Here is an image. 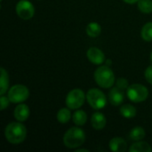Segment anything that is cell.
Wrapping results in <instances>:
<instances>
[{
	"mask_svg": "<svg viewBox=\"0 0 152 152\" xmlns=\"http://www.w3.org/2000/svg\"><path fill=\"white\" fill-rule=\"evenodd\" d=\"M86 142V134L79 127L69 128L63 136V143L69 149H77Z\"/></svg>",
	"mask_w": 152,
	"mask_h": 152,
	"instance_id": "2",
	"label": "cell"
},
{
	"mask_svg": "<svg viewBox=\"0 0 152 152\" xmlns=\"http://www.w3.org/2000/svg\"><path fill=\"white\" fill-rule=\"evenodd\" d=\"M144 75H145V78H146L147 82H148L149 84L152 85V65L151 66H149V67L146 69Z\"/></svg>",
	"mask_w": 152,
	"mask_h": 152,
	"instance_id": "25",
	"label": "cell"
},
{
	"mask_svg": "<svg viewBox=\"0 0 152 152\" xmlns=\"http://www.w3.org/2000/svg\"><path fill=\"white\" fill-rule=\"evenodd\" d=\"M29 113H30V111H29V108L28 105H26L24 103H19L17 105V107L14 109L13 116L16 120H18L20 122H24L28 118Z\"/></svg>",
	"mask_w": 152,
	"mask_h": 152,
	"instance_id": "11",
	"label": "cell"
},
{
	"mask_svg": "<svg viewBox=\"0 0 152 152\" xmlns=\"http://www.w3.org/2000/svg\"><path fill=\"white\" fill-rule=\"evenodd\" d=\"M119 112L121 116L125 118H133L136 116L137 113L136 109L131 104H124L123 106H121Z\"/></svg>",
	"mask_w": 152,
	"mask_h": 152,
	"instance_id": "19",
	"label": "cell"
},
{
	"mask_svg": "<svg viewBox=\"0 0 152 152\" xmlns=\"http://www.w3.org/2000/svg\"><path fill=\"white\" fill-rule=\"evenodd\" d=\"M1 77H0V94L4 95L9 87V76L8 72L4 69L1 68Z\"/></svg>",
	"mask_w": 152,
	"mask_h": 152,
	"instance_id": "16",
	"label": "cell"
},
{
	"mask_svg": "<svg viewBox=\"0 0 152 152\" xmlns=\"http://www.w3.org/2000/svg\"><path fill=\"white\" fill-rule=\"evenodd\" d=\"M86 56L89 61L95 65L102 64L105 61V55L103 52L97 47H90L87 50Z\"/></svg>",
	"mask_w": 152,
	"mask_h": 152,
	"instance_id": "9",
	"label": "cell"
},
{
	"mask_svg": "<svg viewBox=\"0 0 152 152\" xmlns=\"http://www.w3.org/2000/svg\"><path fill=\"white\" fill-rule=\"evenodd\" d=\"M86 98V95L81 89H73L66 96V105L70 110H77L84 105Z\"/></svg>",
	"mask_w": 152,
	"mask_h": 152,
	"instance_id": "7",
	"label": "cell"
},
{
	"mask_svg": "<svg viewBox=\"0 0 152 152\" xmlns=\"http://www.w3.org/2000/svg\"><path fill=\"white\" fill-rule=\"evenodd\" d=\"M69 108H62L61 110H59V111L57 112V120L61 123V124H67L70 118H71V112L69 110Z\"/></svg>",
	"mask_w": 152,
	"mask_h": 152,
	"instance_id": "20",
	"label": "cell"
},
{
	"mask_svg": "<svg viewBox=\"0 0 152 152\" xmlns=\"http://www.w3.org/2000/svg\"><path fill=\"white\" fill-rule=\"evenodd\" d=\"M86 100L89 105L94 110L103 109L107 104V99L105 94L97 88L90 89L86 94Z\"/></svg>",
	"mask_w": 152,
	"mask_h": 152,
	"instance_id": "5",
	"label": "cell"
},
{
	"mask_svg": "<svg viewBox=\"0 0 152 152\" xmlns=\"http://www.w3.org/2000/svg\"><path fill=\"white\" fill-rule=\"evenodd\" d=\"M86 34L93 38H95L97 37L100 36L101 32H102V27L98 22L93 21L87 24L86 28Z\"/></svg>",
	"mask_w": 152,
	"mask_h": 152,
	"instance_id": "14",
	"label": "cell"
},
{
	"mask_svg": "<svg viewBox=\"0 0 152 152\" xmlns=\"http://www.w3.org/2000/svg\"><path fill=\"white\" fill-rule=\"evenodd\" d=\"M126 95L131 102L140 103L147 100L149 91L145 86L141 84H133L126 89Z\"/></svg>",
	"mask_w": 152,
	"mask_h": 152,
	"instance_id": "4",
	"label": "cell"
},
{
	"mask_svg": "<svg viewBox=\"0 0 152 152\" xmlns=\"http://www.w3.org/2000/svg\"><path fill=\"white\" fill-rule=\"evenodd\" d=\"M146 134H145V130L141 127V126H136V127H134L128 136L130 138V140L134 141V142H139V141H142L143 138L145 137Z\"/></svg>",
	"mask_w": 152,
	"mask_h": 152,
	"instance_id": "17",
	"label": "cell"
},
{
	"mask_svg": "<svg viewBox=\"0 0 152 152\" xmlns=\"http://www.w3.org/2000/svg\"><path fill=\"white\" fill-rule=\"evenodd\" d=\"M106 124H107V119L102 112L96 111L92 115L91 125L93 128H94L95 130L103 129L106 126Z\"/></svg>",
	"mask_w": 152,
	"mask_h": 152,
	"instance_id": "12",
	"label": "cell"
},
{
	"mask_svg": "<svg viewBox=\"0 0 152 152\" xmlns=\"http://www.w3.org/2000/svg\"><path fill=\"white\" fill-rule=\"evenodd\" d=\"M141 36L142 38L147 42L152 41V22H147L146 24L143 25L142 31H141Z\"/></svg>",
	"mask_w": 152,
	"mask_h": 152,
	"instance_id": "21",
	"label": "cell"
},
{
	"mask_svg": "<svg viewBox=\"0 0 152 152\" xmlns=\"http://www.w3.org/2000/svg\"><path fill=\"white\" fill-rule=\"evenodd\" d=\"M15 9L17 15L25 20H30L35 14V7L32 3L28 0H20L16 4Z\"/></svg>",
	"mask_w": 152,
	"mask_h": 152,
	"instance_id": "8",
	"label": "cell"
},
{
	"mask_svg": "<svg viewBox=\"0 0 152 152\" xmlns=\"http://www.w3.org/2000/svg\"><path fill=\"white\" fill-rule=\"evenodd\" d=\"M138 9L142 13H151L152 1L151 0H139L138 1Z\"/></svg>",
	"mask_w": 152,
	"mask_h": 152,
	"instance_id": "22",
	"label": "cell"
},
{
	"mask_svg": "<svg viewBox=\"0 0 152 152\" xmlns=\"http://www.w3.org/2000/svg\"><path fill=\"white\" fill-rule=\"evenodd\" d=\"M125 100L124 90L118 88V86L111 88L109 93V101L113 106H119Z\"/></svg>",
	"mask_w": 152,
	"mask_h": 152,
	"instance_id": "10",
	"label": "cell"
},
{
	"mask_svg": "<svg viewBox=\"0 0 152 152\" xmlns=\"http://www.w3.org/2000/svg\"><path fill=\"white\" fill-rule=\"evenodd\" d=\"M109 147L113 152H125L127 150V143L121 137H114L110 141Z\"/></svg>",
	"mask_w": 152,
	"mask_h": 152,
	"instance_id": "13",
	"label": "cell"
},
{
	"mask_svg": "<svg viewBox=\"0 0 152 152\" xmlns=\"http://www.w3.org/2000/svg\"><path fill=\"white\" fill-rule=\"evenodd\" d=\"M10 100L8 98V96H4V95H1V98H0V105H1V110H4L5 108H7L10 104Z\"/></svg>",
	"mask_w": 152,
	"mask_h": 152,
	"instance_id": "24",
	"label": "cell"
},
{
	"mask_svg": "<svg viewBox=\"0 0 152 152\" xmlns=\"http://www.w3.org/2000/svg\"><path fill=\"white\" fill-rule=\"evenodd\" d=\"M94 80L102 88H111L115 83V75L108 66H101L94 71Z\"/></svg>",
	"mask_w": 152,
	"mask_h": 152,
	"instance_id": "3",
	"label": "cell"
},
{
	"mask_svg": "<svg viewBox=\"0 0 152 152\" xmlns=\"http://www.w3.org/2000/svg\"><path fill=\"white\" fill-rule=\"evenodd\" d=\"M1 1H3V0H1Z\"/></svg>",
	"mask_w": 152,
	"mask_h": 152,
	"instance_id": "29",
	"label": "cell"
},
{
	"mask_svg": "<svg viewBox=\"0 0 152 152\" xmlns=\"http://www.w3.org/2000/svg\"><path fill=\"white\" fill-rule=\"evenodd\" d=\"M27 129L23 124L19 122H12L5 126L4 137L12 144H20L26 139Z\"/></svg>",
	"mask_w": 152,
	"mask_h": 152,
	"instance_id": "1",
	"label": "cell"
},
{
	"mask_svg": "<svg viewBox=\"0 0 152 152\" xmlns=\"http://www.w3.org/2000/svg\"><path fill=\"white\" fill-rule=\"evenodd\" d=\"M151 61H152V52H151Z\"/></svg>",
	"mask_w": 152,
	"mask_h": 152,
	"instance_id": "28",
	"label": "cell"
},
{
	"mask_svg": "<svg viewBox=\"0 0 152 152\" xmlns=\"http://www.w3.org/2000/svg\"><path fill=\"white\" fill-rule=\"evenodd\" d=\"M75 152H89V150H86V149H79V148H77Z\"/></svg>",
	"mask_w": 152,
	"mask_h": 152,
	"instance_id": "27",
	"label": "cell"
},
{
	"mask_svg": "<svg viewBox=\"0 0 152 152\" xmlns=\"http://www.w3.org/2000/svg\"><path fill=\"white\" fill-rule=\"evenodd\" d=\"M130 152H151L152 149L151 145L143 141L135 142L134 144L131 145L129 148Z\"/></svg>",
	"mask_w": 152,
	"mask_h": 152,
	"instance_id": "15",
	"label": "cell"
},
{
	"mask_svg": "<svg viewBox=\"0 0 152 152\" xmlns=\"http://www.w3.org/2000/svg\"><path fill=\"white\" fill-rule=\"evenodd\" d=\"M72 120L76 126H82L86 123L87 120V115L84 110H77L75 111V113L72 116Z\"/></svg>",
	"mask_w": 152,
	"mask_h": 152,
	"instance_id": "18",
	"label": "cell"
},
{
	"mask_svg": "<svg viewBox=\"0 0 152 152\" xmlns=\"http://www.w3.org/2000/svg\"><path fill=\"white\" fill-rule=\"evenodd\" d=\"M7 96L12 103L19 104L25 102L29 97V91L28 88L23 85H15L8 90Z\"/></svg>",
	"mask_w": 152,
	"mask_h": 152,
	"instance_id": "6",
	"label": "cell"
},
{
	"mask_svg": "<svg viewBox=\"0 0 152 152\" xmlns=\"http://www.w3.org/2000/svg\"><path fill=\"white\" fill-rule=\"evenodd\" d=\"M125 3H126V4H135V3H138V1L139 0H123Z\"/></svg>",
	"mask_w": 152,
	"mask_h": 152,
	"instance_id": "26",
	"label": "cell"
},
{
	"mask_svg": "<svg viewBox=\"0 0 152 152\" xmlns=\"http://www.w3.org/2000/svg\"><path fill=\"white\" fill-rule=\"evenodd\" d=\"M117 86L122 90H126L128 88L129 84H128V80L124 78V77H120L117 80Z\"/></svg>",
	"mask_w": 152,
	"mask_h": 152,
	"instance_id": "23",
	"label": "cell"
}]
</instances>
